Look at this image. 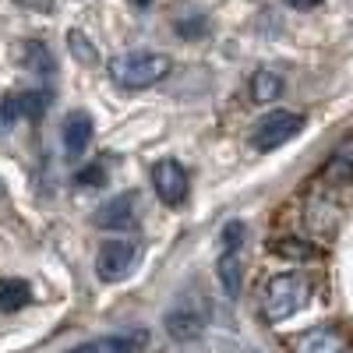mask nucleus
Segmentation results:
<instances>
[{"instance_id":"f8f14e48","label":"nucleus","mask_w":353,"mask_h":353,"mask_svg":"<svg viewBox=\"0 0 353 353\" xmlns=\"http://www.w3.org/2000/svg\"><path fill=\"white\" fill-rule=\"evenodd\" d=\"M219 283L230 297H241V283H244V269H241V254L237 251H223L219 258Z\"/></svg>"},{"instance_id":"f03ea898","label":"nucleus","mask_w":353,"mask_h":353,"mask_svg":"<svg viewBox=\"0 0 353 353\" xmlns=\"http://www.w3.org/2000/svg\"><path fill=\"white\" fill-rule=\"evenodd\" d=\"M106 71H110L113 85L128 88V92H138V88H149L170 74V57L152 53V50H131V53H117L106 64Z\"/></svg>"},{"instance_id":"4468645a","label":"nucleus","mask_w":353,"mask_h":353,"mask_svg":"<svg viewBox=\"0 0 353 353\" xmlns=\"http://www.w3.org/2000/svg\"><path fill=\"white\" fill-rule=\"evenodd\" d=\"M32 301V290L25 279H0V311H21Z\"/></svg>"},{"instance_id":"f3484780","label":"nucleus","mask_w":353,"mask_h":353,"mask_svg":"<svg viewBox=\"0 0 353 353\" xmlns=\"http://www.w3.org/2000/svg\"><path fill=\"white\" fill-rule=\"evenodd\" d=\"M74 181H78L81 188H99V184H106V173H103L99 163H92V166H81V170L74 173Z\"/></svg>"},{"instance_id":"ddd939ff","label":"nucleus","mask_w":353,"mask_h":353,"mask_svg":"<svg viewBox=\"0 0 353 353\" xmlns=\"http://www.w3.org/2000/svg\"><path fill=\"white\" fill-rule=\"evenodd\" d=\"M283 96V78L276 71H254L251 74V99L254 103H272Z\"/></svg>"},{"instance_id":"7ed1b4c3","label":"nucleus","mask_w":353,"mask_h":353,"mask_svg":"<svg viewBox=\"0 0 353 353\" xmlns=\"http://www.w3.org/2000/svg\"><path fill=\"white\" fill-rule=\"evenodd\" d=\"M209 318H212V304H209V297H205V290L188 286L184 293H176V301L166 307L163 321H166V332L176 343H191L205 332Z\"/></svg>"},{"instance_id":"2eb2a0df","label":"nucleus","mask_w":353,"mask_h":353,"mask_svg":"<svg viewBox=\"0 0 353 353\" xmlns=\"http://www.w3.org/2000/svg\"><path fill=\"white\" fill-rule=\"evenodd\" d=\"M18 53L25 57V68H32V71H39V74H53V57H50V50L43 46V43H21L18 46Z\"/></svg>"},{"instance_id":"423d86ee","label":"nucleus","mask_w":353,"mask_h":353,"mask_svg":"<svg viewBox=\"0 0 353 353\" xmlns=\"http://www.w3.org/2000/svg\"><path fill=\"white\" fill-rule=\"evenodd\" d=\"M53 96L46 92V88H28V92H8L4 99H0V131L14 128L21 117H28V121H39V117L50 110Z\"/></svg>"},{"instance_id":"dca6fc26","label":"nucleus","mask_w":353,"mask_h":353,"mask_svg":"<svg viewBox=\"0 0 353 353\" xmlns=\"http://www.w3.org/2000/svg\"><path fill=\"white\" fill-rule=\"evenodd\" d=\"M272 251H276V254H286V258H297V261L314 258V244H307V241H293V237L272 241Z\"/></svg>"},{"instance_id":"0eeeda50","label":"nucleus","mask_w":353,"mask_h":353,"mask_svg":"<svg viewBox=\"0 0 353 353\" xmlns=\"http://www.w3.org/2000/svg\"><path fill=\"white\" fill-rule=\"evenodd\" d=\"M152 188H156V194H159V201H166V205H181L184 198H188V173H184V166L176 163V159H159L156 166H152Z\"/></svg>"},{"instance_id":"20e7f679","label":"nucleus","mask_w":353,"mask_h":353,"mask_svg":"<svg viewBox=\"0 0 353 353\" xmlns=\"http://www.w3.org/2000/svg\"><path fill=\"white\" fill-rule=\"evenodd\" d=\"M138 258H141L138 241L113 237V241H106V244L99 248V254H96V276H99L103 283H121V279H128V276L134 272Z\"/></svg>"},{"instance_id":"a211bd4d","label":"nucleus","mask_w":353,"mask_h":353,"mask_svg":"<svg viewBox=\"0 0 353 353\" xmlns=\"http://www.w3.org/2000/svg\"><path fill=\"white\" fill-rule=\"evenodd\" d=\"M68 43H71V50H74V57H78L81 64H92L96 61V46L88 43V39H81V32H71Z\"/></svg>"},{"instance_id":"39448f33","label":"nucleus","mask_w":353,"mask_h":353,"mask_svg":"<svg viewBox=\"0 0 353 353\" xmlns=\"http://www.w3.org/2000/svg\"><path fill=\"white\" fill-rule=\"evenodd\" d=\"M304 131V117L301 113H290V110H276L269 117H261L254 134H251V145L258 152H272L279 145H286L290 138H297Z\"/></svg>"},{"instance_id":"1a4fd4ad","label":"nucleus","mask_w":353,"mask_h":353,"mask_svg":"<svg viewBox=\"0 0 353 353\" xmlns=\"http://www.w3.org/2000/svg\"><path fill=\"white\" fill-rule=\"evenodd\" d=\"M134 205H138V194L134 191L117 194L113 201H106V205H99V209H96V226L99 230H134V223H138Z\"/></svg>"},{"instance_id":"6e6552de","label":"nucleus","mask_w":353,"mask_h":353,"mask_svg":"<svg viewBox=\"0 0 353 353\" xmlns=\"http://www.w3.org/2000/svg\"><path fill=\"white\" fill-rule=\"evenodd\" d=\"M290 353H346V336L332 325H321V329H307L301 336H293Z\"/></svg>"},{"instance_id":"9d476101","label":"nucleus","mask_w":353,"mask_h":353,"mask_svg":"<svg viewBox=\"0 0 353 353\" xmlns=\"http://www.w3.org/2000/svg\"><path fill=\"white\" fill-rule=\"evenodd\" d=\"M92 134H96L92 117L81 113V110H74V113L68 117V121H64V152H68L71 159H78V156L88 149V141H92Z\"/></svg>"},{"instance_id":"412c9836","label":"nucleus","mask_w":353,"mask_h":353,"mask_svg":"<svg viewBox=\"0 0 353 353\" xmlns=\"http://www.w3.org/2000/svg\"><path fill=\"white\" fill-rule=\"evenodd\" d=\"M131 4H134V8H149V4H152V0H131Z\"/></svg>"},{"instance_id":"9b49d317","label":"nucleus","mask_w":353,"mask_h":353,"mask_svg":"<svg viewBox=\"0 0 353 353\" xmlns=\"http://www.w3.org/2000/svg\"><path fill=\"white\" fill-rule=\"evenodd\" d=\"M145 346V332H121V336H103L92 343H81L68 353H138Z\"/></svg>"},{"instance_id":"f257e3e1","label":"nucleus","mask_w":353,"mask_h":353,"mask_svg":"<svg viewBox=\"0 0 353 353\" xmlns=\"http://www.w3.org/2000/svg\"><path fill=\"white\" fill-rule=\"evenodd\" d=\"M311 279L304 272H283V276H272L269 283H265V293H261V314L265 321H272V325H279V321L293 318L297 311H304L311 304Z\"/></svg>"},{"instance_id":"aec40b11","label":"nucleus","mask_w":353,"mask_h":353,"mask_svg":"<svg viewBox=\"0 0 353 353\" xmlns=\"http://www.w3.org/2000/svg\"><path fill=\"white\" fill-rule=\"evenodd\" d=\"M290 4H293V8H297V11H307V8H318V4H321V0H290Z\"/></svg>"},{"instance_id":"6ab92c4d","label":"nucleus","mask_w":353,"mask_h":353,"mask_svg":"<svg viewBox=\"0 0 353 353\" xmlns=\"http://www.w3.org/2000/svg\"><path fill=\"white\" fill-rule=\"evenodd\" d=\"M244 241V223H226L223 230V251H237Z\"/></svg>"}]
</instances>
